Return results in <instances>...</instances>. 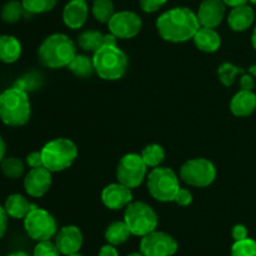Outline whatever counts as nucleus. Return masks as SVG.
Returning <instances> with one entry per match:
<instances>
[{"label": "nucleus", "instance_id": "nucleus-45", "mask_svg": "<svg viewBox=\"0 0 256 256\" xmlns=\"http://www.w3.org/2000/svg\"><path fill=\"white\" fill-rule=\"evenodd\" d=\"M252 46L256 49V28L254 30V32H252Z\"/></svg>", "mask_w": 256, "mask_h": 256}, {"label": "nucleus", "instance_id": "nucleus-22", "mask_svg": "<svg viewBox=\"0 0 256 256\" xmlns=\"http://www.w3.org/2000/svg\"><path fill=\"white\" fill-rule=\"evenodd\" d=\"M32 205L25 196L22 194H12L5 202V210L8 215L14 219H25L29 212L32 210Z\"/></svg>", "mask_w": 256, "mask_h": 256}, {"label": "nucleus", "instance_id": "nucleus-49", "mask_svg": "<svg viewBox=\"0 0 256 256\" xmlns=\"http://www.w3.org/2000/svg\"><path fill=\"white\" fill-rule=\"evenodd\" d=\"M250 2H252V4H255V5H256V0H250Z\"/></svg>", "mask_w": 256, "mask_h": 256}, {"label": "nucleus", "instance_id": "nucleus-32", "mask_svg": "<svg viewBox=\"0 0 256 256\" xmlns=\"http://www.w3.org/2000/svg\"><path fill=\"white\" fill-rule=\"evenodd\" d=\"M232 256H256V242L249 238L235 242L232 248Z\"/></svg>", "mask_w": 256, "mask_h": 256}, {"label": "nucleus", "instance_id": "nucleus-42", "mask_svg": "<svg viewBox=\"0 0 256 256\" xmlns=\"http://www.w3.org/2000/svg\"><path fill=\"white\" fill-rule=\"evenodd\" d=\"M225 2V5H229V6H238V5L246 4L248 0H222Z\"/></svg>", "mask_w": 256, "mask_h": 256}, {"label": "nucleus", "instance_id": "nucleus-13", "mask_svg": "<svg viewBox=\"0 0 256 256\" xmlns=\"http://www.w3.org/2000/svg\"><path fill=\"white\" fill-rule=\"evenodd\" d=\"M50 186H52V172L45 166L32 169L24 179L25 192L32 198L44 196L49 192Z\"/></svg>", "mask_w": 256, "mask_h": 256}, {"label": "nucleus", "instance_id": "nucleus-41", "mask_svg": "<svg viewBox=\"0 0 256 256\" xmlns=\"http://www.w3.org/2000/svg\"><path fill=\"white\" fill-rule=\"evenodd\" d=\"M118 38L114 34H106L104 36V45H116Z\"/></svg>", "mask_w": 256, "mask_h": 256}, {"label": "nucleus", "instance_id": "nucleus-39", "mask_svg": "<svg viewBox=\"0 0 256 256\" xmlns=\"http://www.w3.org/2000/svg\"><path fill=\"white\" fill-rule=\"evenodd\" d=\"M255 86V82L252 79V75H246V74H242V76L240 78V88L242 90H252L254 89Z\"/></svg>", "mask_w": 256, "mask_h": 256}, {"label": "nucleus", "instance_id": "nucleus-20", "mask_svg": "<svg viewBox=\"0 0 256 256\" xmlns=\"http://www.w3.org/2000/svg\"><path fill=\"white\" fill-rule=\"evenodd\" d=\"M192 39L198 49L205 52H216L222 45V38L219 32H216L215 29H212V28H199Z\"/></svg>", "mask_w": 256, "mask_h": 256}, {"label": "nucleus", "instance_id": "nucleus-8", "mask_svg": "<svg viewBox=\"0 0 256 256\" xmlns=\"http://www.w3.org/2000/svg\"><path fill=\"white\" fill-rule=\"evenodd\" d=\"M24 228L26 234L36 242L50 240L58 232V225L52 215L35 204L32 205V210L25 216Z\"/></svg>", "mask_w": 256, "mask_h": 256}, {"label": "nucleus", "instance_id": "nucleus-47", "mask_svg": "<svg viewBox=\"0 0 256 256\" xmlns=\"http://www.w3.org/2000/svg\"><path fill=\"white\" fill-rule=\"evenodd\" d=\"M126 256H145V255L142 254V252H132V254H129Z\"/></svg>", "mask_w": 256, "mask_h": 256}, {"label": "nucleus", "instance_id": "nucleus-44", "mask_svg": "<svg viewBox=\"0 0 256 256\" xmlns=\"http://www.w3.org/2000/svg\"><path fill=\"white\" fill-rule=\"evenodd\" d=\"M8 256H30V255H28L26 252H12V254H10V255H8Z\"/></svg>", "mask_w": 256, "mask_h": 256}, {"label": "nucleus", "instance_id": "nucleus-16", "mask_svg": "<svg viewBox=\"0 0 256 256\" xmlns=\"http://www.w3.org/2000/svg\"><path fill=\"white\" fill-rule=\"evenodd\" d=\"M196 15L200 26L215 29L225 15V2L222 0H204Z\"/></svg>", "mask_w": 256, "mask_h": 256}, {"label": "nucleus", "instance_id": "nucleus-37", "mask_svg": "<svg viewBox=\"0 0 256 256\" xmlns=\"http://www.w3.org/2000/svg\"><path fill=\"white\" fill-rule=\"evenodd\" d=\"M232 238L235 242H240V240L248 239V229L242 224H238L232 228Z\"/></svg>", "mask_w": 256, "mask_h": 256}, {"label": "nucleus", "instance_id": "nucleus-30", "mask_svg": "<svg viewBox=\"0 0 256 256\" xmlns=\"http://www.w3.org/2000/svg\"><path fill=\"white\" fill-rule=\"evenodd\" d=\"M218 74H219L220 80L225 86H230L234 84L235 78L239 74H245V70L240 66H235V65L230 64V62H224L218 69Z\"/></svg>", "mask_w": 256, "mask_h": 256}, {"label": "nucleus", "instance_id": "nucleus-28", "mask_svg": "<svg viewBox=\"0 0 256 256\" xmlns=\"http://www.w3.org/2000/svg\"><path fill=\"white\" fill-rule=\"evenodd\" d=\"M92 15L100 22H109L114 12V4L112 0H95L92 8Z\"/></svg>", "mask_w": 256, "mask_h": 256}, {"label": "nucleus", "instance_id": "nucleus-46", "mask_svg": "<svg viewBox=\"0 0 256 256\" xmlns=\"http://www.w3.org/2000/svg\"><path fill=\"white\" fill-rule=\"evenodd\" d=\"M249 72H250V74L254 75V76H256V65H252V66L250 68Z\"/></svg>", "mask_w": 256, "mask_h": 256}, {"label": "nucleus", "instance_id": "nucleus-23", "mask_svg": "<svg viewBox=\"0 0 256 256\" xmlns=\"http://www.w3.org/2000/svg\"><path fill=\"white\" fill-rule=\"evenodd\" d=\"M130 232L129 228L125 224V222H115L108 226L106 232H105V239L109 244L114 245H122L129 240Z\"/></svg>", "mask_w": 256, "mask_h": 256}, {"label": "nucleus", "instance_id": "nucleus-11", "mask_svg": "<svg viewBox=\"0 0 256 256\" xmlns=\"http://www.w3.org/2000/svg\"><path fill=\"white\" fill-rule=\"evenodd\" d=\"M176 252V240L164 232L154 230L142 236L140 242V252L145 256H172Z\"/></svg>", "mask_w": 256, "mask_h": 256}, {"label": "nucleus", "instance_id": "nucleus-10", "mask_svg": "<svg viewBox=\"0 0 256 256\" xmlns=\"http://www.w3.org/2000/svg\"><path fill=\"white\" fill-rule=\"evenodd\" d=\"M148 166L139 154H126L120 159L116 168L118 182L130 189H135L146 176Z\"/></svg>", "mask_w": 256, "mask_h": 256}, {"label": "nucleus", "instance_id": "nucleus-48", "mask_svg": "<svg viewBox=\"0 0 256 256\" xmlns=\"http://www.w3.org/2000/svg\"><path fill=\"white\" fill-rule=\"evenodd\" d=\"M68 256H82V255H80L79 252H74V254H70V255H68Z\"/></svg>", "mask_w": 256, "mask_h": 256}, {"label": "nucleus", "instance_id": "nucleus-12", "mask_svg": "<svg viewBox=\"0 0 256 256\" xmlns=\"http://www.w3.org/2000/svg\"><path fill=\"white\" fill-rule=\"evenodd\" d=\"M108 25L110 32L119 39H132L139 34L142 22L136 12L124 10V12H115Z\"/></svg>", "mask_w": 256, "mask_h": 256}, {"label": "nucleus", "instance_id": "nucleus-1", "mask_svg": "<svg viewBox=\"0 0 256 256\" xmlns=\"http://www.w3.org/2000/svg\"><path fill=\"white\" fill-rule=\"evenodd\" d=\"M198 15L188 8H174L160 15L156 29L160 36L170 42H182L192 39L199 30Z\"/></svg>", "mask_w": 256, "mask_h": 256}, {"label": "nucleus", "instance_id": "nucleus-40", "mask_svg": "<svg viewBox=\"0 0 256 256\" xmlns=\"http://www.w3.org/2000/svg\"><path fill=\"white\" fill-rule=\"evenodd\" d=\"M99 256H119V254H118V250L115 249L114 245L108 244L100 249Z\"/></svg>", "mask_w": 256, "mask_h": 256}, {"label": "nucleus", "instance_id": "nucleus-15", "mask_svg": "<svg viewBox=\"0 0 256 256\" xmlns=\"http://www.w3.org/2000/svg\"><path fill=\"white\" fill-rule=\"evenodd\" d=\"M55 245L62 255L79 252L82 246V234L79 228L74 225L64 226L55 235Z\"/></svg>", "mask_w": 256, "mask_h": 256}, {"label": "nucleus", "instance_id": "nucleus-5", "mask_svg": "<svg viewBox=\"0 0 256 256\" xmlns=\"http://www.w3.org/2000/svg\"><path fill=\"white\" fill-rule=\"evenodd\" d=\"M44 166L52 172H62L72 165L78 158V148L72 140L58 138L46 142L42 149Z\"/></svg>", "mask_w": 256, "mask_h": 256}, {"label": "nucleus", "instance_id": "nucleus-4", "mask_svg": "<svg viewBox=\"0 0 256 256\" xmlns=\"http://www.w3.org/2000/svg\"><path fill=\"white\" fill-rule=\"evenodd\" d=\"M95 72L104 80H118L125 74L128 58L116 45H102L92 56Z\"/></svg>", "mask_w": 256, "mask_h": 256}, {"label": "nucleus", "instance_id": "nucleus-33", "mask_svg": "<svg viewBox=\"0 0 256 256\" xmlns=\"http://www.w3.org/2000/svg\"><path fill=\"white\" fill-rule=\"evenodd\" d=\"M62 252L56 248V245L50 242V240L39 242V244L35 246L32 256H60Z\"/></svg>", "mask_w": 256, "mask_h": 256}, {"label": "nucleus", "instance_id": "nucleus-38", "mask_svg": "<svg viewBox=\"0 0 256 256\" xmlns=\"http://www.w3.org/2000/svg\"><path fill=\"white\" fill-rule=\"evenodd\" d=\"M8 212L5 210V208L0 206V239L4 238L5 232H6L8 229Z\"/></svg>", "mask_w": 256, "mask_h": 256}, {"label": "nucleus", "instance_id": "nucleus-50", "mask_svg": "<svg viewBox=\"0 0 256 256\" xmlns=\"http://www.w3.org/2000/svg\"><path fill=\"white\" fill-rule=\"evenodd\" d=\"M84 2H86V0H84Z\"/></svg>", "mask_w": 256, "mask_h": 256}, {"label": "nucleus", "instance_id": "nucleus-19", "mask_svg": "<svg viewBox=\"0 0 256 256\" xmlns=\"http://www.w3.org/2000/svg\"><path fill=\"white\" fill-rule=\"evenodd\" d=\"M254 10L246 4L232 8L228 18V24L234 32H244L254 22Z\"/></svg>", "mask_w": 256, "mask_h": 256}, {"label": "nucleus", "instance_id": "nucleus-18", "mask_svg": "<svg viewBox=\"0 0 256 256\" xmlns=\"http://www.w3.org/2000/svg\"><path fill=\"white\" fill-rule=\"evenodd\" d=\"M230 109L235 116H249L256 109V95L252 90H240L232 99Z\"/></svg>", "mask_w": 256, "mask_h": 256}, {"label": "nucleus", "instance_id": "nucleus-27", "mask_svg": "<svg viewBox=\"0 0 256 256\" xmlns=\"http://www.w3.org/2000/svg\"><path fill=\"white\" fill-rule=\"evenodd\" d=\"M142 158L148 168H156L164 162L165 152L159 144H150L142 150Z\"/></svg>", "mask_w": 256, "mask_h": 256}, {"label": "nucleus", "instance_id": "nucleus-14", "mask_svg": "<svg viewBox=\"0 0 256 256\" xmlns=\"http://www.w3.org/2000/svg\"><path fill=\"white\" fill-rule=\"evenodd\" d=\"M102 200L106 208L112 210H119L126 208L132 202V194L130 188L122 182H115L104 188L102 192Z\"/></svg>", "mask_w": 256, "mask_h": 256}, {"label": "nucleus", "instance_id": "nucleus-6", "mask_svg": "<svg viewBox=\"0 0 256 256\" xmlns=\"http://www.w3.org/2000/svg\"><path fill=\"white\" fill-rule=\"evenodd\" d=\"M124 222L129 228L132 235L142 238L149 232L156 230L159 219H158L156 212L152 210L150 205L136 202H130L126 206Z\"/></svg>", "mask_w": 256, "mask_h": 256}, {"label": "nucleus", "instance_id": "nucleus-29", "mask_svg": "<svg viewBox=\"0 0 256 256\" xmlns=\"http://www.w3.org/2000/svg\"><path fill=\"white\" fill-rule=\"evenodd\" d=\"M25 9L22 6V4L18 0H10L6 4L2 6V19L5 22H9V24H14V22H19L20 18L24 14Z\"/></svg>", "mask_w": 256, "mask_h": 256}, {"label": "nucleus", "instance_id": "nucleus-43", "mask_svg": "<svg viewBox=\"0 0 256 256\" xmlns=\"http://www.w3.org/2000/svg\"><path fill=\"white\" fill-rule=\"evenodd\" d=\"M5 152H6V149H5L4 139H2V135H0V162H2V160L5 158Z\"/></svg>", "mask_w": 256, "mask_h": 256}, {"label": "nucleus", "instance_id": "nucleus-36", "mask_svg": "<svg viewBox=\"0 0 256 256\" xmlns=\"http://www.w3.org/2000/svg\"><path fill=\"white\" fill-rule=\"evenodd\" d=\"M26 164L29 165L32 169L44 166V160H42V152H30V154L26 156Z\"/></svg>", "mask_w": 256, "mask_h": 256}, {"label": "nucleus", "instance_id": "nucleus-21", "mask_svg": "<svg viewBox=\"0 0 256 256\" xmlns=\"http://www.w3.org/2000/svg\"><path fill=\"white\" fill-rule=\"evenodd\" d=\"M22 55V44L12 35H0V62H15Z\"/></svg>", "mask_w": 256, "mask_h": 256}, {"label": "nucleus", "instance_id": "nucleus-35", "mask_svg": "<svg viewBox=\"0 0 256 256\" xmlns=\"http://www.w3.org/2000/svg\"><path fill=\"white\" fill-rule=\"evenodd\" d=\"M174 202H176V204L182 205V206H188V205L192 204V192H190L189 190L182 189V188H180L179 192H176V196H175Z\"/></svg>", "mask_w": 256, "mask_h": 256}, {"label": "nucleus", "instance_id": "nucleus-34", "mask_svg": "<svg viewBox=\"0 0 256 256\" xmlns=\"http://www.w3.org/2000/svg\"><path fill=\"white\" fill-rule=\"evenodd\" d=\"M168 0H139L140 6L144 12H154L159 10L162 5L166 4Z\"/></svg>", "mask_w": 256, "mask_h": 256}, {"label": "nucleus", "instance_id": "nucleus-3", "mask_svg": "<svg viewBox=\"0 0 256 256\" xmlns=\"http://www.w3.org/2000/svg\"><path fill=\"white\" fill-rule=\"evenodd\" d=\"M32 108L26 92L12 86L0 94V119L9 126H22L30 119Z\"/></svg>", "mask_w": 256, "mask_h": 256}, {"label": "nucleus", "instance_id": "nucleus-9", "mask_svg": "<svg viewBox=\"0 0 256 256\" xmlns=\"http://www.w3.org/2000/svg\"><path fill=\"white\" fill-rule=\"evenodd\" d=\"M180 178L190 186L205 188L212 184L216 178L214 164L206 159H192L180 168Z\"/></svg>", "mask_w": 256, "mask_h": 256}, {"label": "nucleus", "instance_id": "nucleus-26", "mask_svg": "<svg viewBox=\"0 0 256 256\" xmlns=\"http://www.w3.org/2000/svg\"><path fill=\"white\" fill-rule=\"evenodd\" d=\"M0 168H2V174L9 179H19L24 174L25 170L24 162L14 156L4 158L0 162Z\"/></svg>", "mask_w": 256, "mask_h": 256}, {"label": "nucleus", "instance_id": "nucleus-7", "mask_svg": "<svg viewBox=\"0 0 256 256\" xmlns=\"http://www.w3.org/2000/svg\"><path fill=\"white\" fill-rule=\"evenodd\" d=\"M179 189V178L169 168H154L148 176V190L159 202H174Z\"/></svg>", "mask_w": 256, "mask_h": 256}, {"label": "nucleus", "instance_id": "nucleus-25", "mask_svg": "<svg viewBox=\"0 0 256 256\" xmlns=\"http://www.w3.org/2000/svg\"><path fill=\"white\" fill-rule=\"evenodd\" d=\"M70 72L79 78H89L95 72L94 62L86 55H75L74 59L68 65Z\"/></svg>", "mask_w": 256, "mask_h": 256}, {"label": "nucleus", "instance_id": "nucleus-2", "mask_svg": "<svg viewBox=\"0 0 256 256\" xmlns=\"http://www.w3.org/2000/svg\"><path fill=\"white\" fill-rule=\"evenodd\" d=\"M39 60L44 66L59 69L68 66L76 55L74 42L62 32L52 34L42 42L39 48Z\"/></svg>", "mask_w": 256, "mask_h": 256}, {"label": "nucleus", "instance_id": "nucleus-17", "mask_svg": "<svg viewBox=\"0 0 256 256\" xmlns=\"http://www.w3.org/2000/svg\"><path fill=\"white\" fill-rule=\"evenodd\" d=\"M89 15V8L84 0H72L62 12V20L70 29H79L85 24Z\"/></svg>", "mask_w": 256, "mask_h": 256}, {"label": "nucleus", "instance_id": "nucleus-31", "mask_svg": "<svg viewBox=\"0 0 256 256\" xmlns=\"http://www.w3.org/2000/svg\"><path fill=\"white\" fill-rule=\"evenodd\" d=\"M25 12L30 14H42L50 12L56 4V0H22Z\"/></svg>", "mask_w": 256, "mask_h": 256}, {"label": "nucleus", "instance_id": "nucleus-24", "mask_svg": "<svg viewBox=\"0 0 256 256\" xmlns=\"http://www.w3.org/2000/svg\"><path fill=\"white\" fill-rule=\"evenodd\" d=\"M104 34L96 30H86L78 38V44L85 52H95L104 45Z\"/></svg>", "mask_w": 256, "mask_h": 256}]
</instances>
